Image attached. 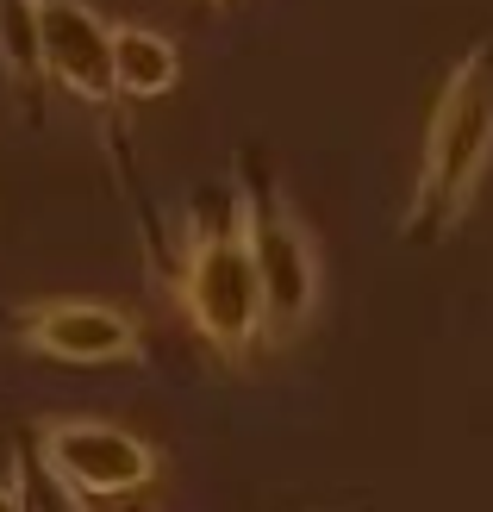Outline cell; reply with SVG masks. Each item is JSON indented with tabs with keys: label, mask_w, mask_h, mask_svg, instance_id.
<instances>
[{
	"label": "cell",
	"mask_w": 493,
	"mask_h": 512,
	"mask_svg": "<svg viewBox=\"0 0 493 512\" xmlns=\"http://www.w3.org/2000/svg\"><path fill=\"white\" fill-rule=\"evenodd\" d=\"M175 300L219 363H244L256 344H269V300L250 256L238 194L225 200L219 219H200L194 207L188 244H181V263H175Z\"/></svg>",
	"instance_id": "obj_2"
},
{
	"label": "cell",
	"mask_w": 493,
	"mask_h": 512,
	"mask_svg": "<svg viewBox=\"0 0 493 512\" xmlns=\"http://www.w3.org/2000/svg\"><path fill=\"white\" fill-rule=\"evenodd\" d=\"M181 75V50L169 32H157V25H138L125 19L113 25V82H119V100H157L175 88Z\"/></svg>",
	"instance_id": "obj_7"
},
{
	"label": "cell",
	"mask_w": 493,
	"mask_h": 512,
	"mask_svg": "<svg viewBox=\"0 0 493 512\" xmlns=\"http://www.w3.org/2000/svg\"><path fill=\"white\" fill-rule=\"evenodd\" d=\"M38 463L69 500H132L157 481L163 456L113 419H44Z\"/></svg>",
	"instance_id": "obj_4"
},
{
	"label": "cell",
	"mask_w": 493,
	"mask_h": 512,
	"mask_svg": "<svg viewBox=\"0 0 493 512\" xmlns=\"http://www.w3.org/2000/svg\"><path fill=\"white\" fill-rule=\"evenodd\" d=\"M7 319L13 344L50 363H144V331L113 300H25Z\"/></svg>",
	"instance_id": "obj_5"
},
{
	"label": "cell",
	"mask_w": 493,
	"mask_h": 512,
	"mask_svg": "<svg viewBox=\"0 0 493 512\" xmlns=\"http://www.w3.org/2000/svg\"><path fill=\"white\" fill-rule=\"evenodd\" d=\"M487 163H493V32L475 38L450 63L444 88L431 100L425 150H419V175H412L400 232L412 244H437L469 213Z\"/></svg>",
	"instance_id": "obj_1"
},
{
	"label": "cell",
	"mask_w": 493,
	"mask_h": 512,
	"mask_svg": "<svg viewBox=\"0 0 493 512\" xmlns=\"http://www.w3.org/2000/svg\"><path fill=\"white\" fill-rule=\"evenodd\" d=\"M0 512H32V500H25L19 488H0Z\"/></svg>",
	"instance_id": "obj_9"
},
{
	"label": "cell",
	"mask_w": 493,
	"mask_h": 512,
	"mask_svg": "<svg viewBox=\"0 0 493 512\" xmlns=\"http://www.w3.org/2000/svg\"><path fill=\"white\" fill-rule=\"evenodd\" d=\"M0 69L32 94L44 82V57H38V13L32 0H0Z\"/></svg>",
	"instance_id": "obj_8"
},
{
	"label": "cell",
	"mask_w": 493,
	"mask_h": 512,
	"mask_svg": "<svg viewBox=\"0 0 493 512\" xmlns=\"http://www.w3.org/2000/svg\"><path fill=\"white\" fill-rule=\"evenodd\" d=\"M231 194H238V207H244L250 256H256V275H263L269 338H300L306 319H313V306H319V244H313V225L300 219V207L288 200V188L269 175L263 157L238 163Z\"/></svg>",
	"instance_id": "obj_3"
},
{
	"label": "cell",
	"mask_w": 493,
	"mask_h": 512,
	"mask_svg": "<svg viewBox=\"0 0 493 512\" xmlns=\"http://www.w3.org/2000/svg\"><path fill=\"white\" fill-rule=\"evenodd\" d=\"M38 13V57L44 82H57L100 119H113L119 82H113V19H100L88 0H32Z\"/></svg>",
	"instance_id": "obj_6"
}]
</instances>
